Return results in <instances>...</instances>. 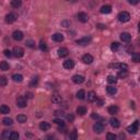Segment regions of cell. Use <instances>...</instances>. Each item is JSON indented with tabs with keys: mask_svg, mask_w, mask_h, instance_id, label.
<instances>
[{
	"mask_svg": "<svg viewBox=\"0 0 140 140\" xmlns=\"http://www.w3.org/2000/svg\"><path fill=\"white\" fill-rule=\"evenodd\" d=\"M117 19H118L119 22L126 23V22H128L129 20H130V14H129L127 11H122L121 13L117 15Z\"/></svg>",
	"mask_w": 140,
	"mask_h": 140,
	"instance_id": "obj_1",
	"label": "cell"
},
{
	"mask_svg": "<svg viewBox=\"0 0 140 140\" xmlns=\"http://www.w3.org/2000/svg\"><path fill=\"white\" fill-rule=\"evenodd\" d=\"M12 53H13V55L16 58H21V57L24 56V49L22 47H19V46H15L13 48V51H12Z\"/></svg>",
	"mask_w": 140,
	"mask_h": 140,
	"instance_id": "obj_2",
	"label": "cell"
},
{
	"mask_svg": "<svg viewBox=\"0 0 140 140\" xmlns=\"http://www.w3.org/2000/svg\"><path fill=\"white\" fill-rule=\"evenodd\" d=\"M138 127H139V122L138 121H136L133 125H130V126H128L127 127V131H128L129 134H136L138 131Z\"/></svg>",
	"mask_w": 140,
	"mask_h": 140,
	"instance_id": "obj_3",
	"label": "cell"
},
{
	"mask_svg": "<svg viewBox=\"0 0 140 140\" xmlns=\"http://www.w3.org/2000/svg\"><path fill=\"white\" fill-rule=\"evenodd\" d=\"M16 105H18V107H20V108H24L27 105L26 98L24 96H19L16 98Z\"/></svg>",
	"mask_w": 140,
	"mask_h": 140,
	"instance_id": "obj_4",
	"label": "cell"
},
{
	"mask_svg": "<svg viewBox=\"0 0 140 140\" xmlns=\"http://www.w3.org/2000/svg\"><path fill=\"white\" fill-rule=\"evenodd\" d=\"M104 128H105V126L103 123H96V124H94V126H93V130H94V133H96V134H102L103 131H104Z\"/></svg>",
	"mask_w": 140,
	"mask_h": 140,
	"instance_id": "obj_5",
	"label": "cell"
},
{
	"mask_svg": "<svg viewBox=\"0 0 140 140\" xmlns=\"http://www.w3.org/2000/svg\"><path fill=\"white\" fill-rule=\"evenodd\" d=\"M91 41H92L91 36H85V37H83V38L78 39L77 41V44L78 45H81V46H85V45H88V44L91 43Z\"/></svg>",
	"mask_w": 140,
	"mask_h": 140,
	"instance_id": "obj_6",
	"label": "cell"
},
{
	"mask_svg": "<svg viewBox=\"0 0 140 140\" xmlns=\"http://www.w3.org/2000/svg\"><path fill=\"white\" fill-rule=\"evenodd\" d=\"M16 19H18V15H16L15 13H13V12H11V13H9V14H7L6 15V22L7 23H9V24H11V23H13V22H15L16 21Z\"/></svg>",
	"mask_w": 140,
	"mask_h": 140,
	"instance_id": "obj_7",
	"label": "cell"
},
{
	"mask_svg": "<svg viewBox=\"0 0 140 140\" xmlns=\"http://www.w3.org/2000/svg\"><path fill=\"white\" fill-rule=\"evenodd\" d=\"M78 20L81 22V23H86L89 21V15L85 13V12H79L78 13Z\"/></svg>",
	"mask_w": 140,
	"mask_h": 140,
	"instance_id": "obj_8",
	"label": "cell"
},
{
	"mask_svg": "<svg viewBox=\"0 0 140 140\" xmlns=\"http://www.w3.org/2000/svg\"><path fill=\"white\" fill-rule=\"evenodd\" d=\"M84 80H85V78L83 76H80V75H75L72 77V82H73V83H76V84L83 83Z\"/></svg>",
	"mask_w": 140,
	"mask_h": 140,
	"instance_id": "obj_9",
	"label": "cell"
},
{
	"mask_svg": "<svg viewBox=\"0 0 140 140\" xmlns=\"http://www.w3.org/2000/svg\"><path fill=\"white\" fill-rule=\"evenodd\" d=\"M12 37H13V39H15V41H18V42H20V41L23 39L24 35H23V33H22L21 31H14L13 33H12Z\"/></svg>",
	"mask_w": 140,
	"mask_h": 140,
	"instance_id": "obj_10",
	"label": "cell"
},
{
	"mask_svg": "<svg viewBox=\"0 0 140 140\" xmlns=\"http://www.w3.org/2000/svg\"><path fill=\"white\" fill-rule=\"evenodd\" d=\"M64 35L61 34V33H55V34H53L52 35V39L54 41V42H58V43H60V42H63L64 41Z\"/></svg>",
	"mask_w": 140,
	"mask_h": 140,
	"instance_id": "obj_11",
	"label": "cell"
},
{
	"mask_svg": "<svg viewBox=\"0 0 140 140\" xmlns=\"http://www.w3.org/2000/svg\"><path fill=\"white\" fill-rule=\"evenodd\" d=\"M73 67H75V61L71 60V59H67V60H65L64 61V68L65 69H72Z\"/></svg>",
	"mask_w": 140,
	"mask_h": 140,
	"instance_id": "obj_12",
	"label": "cell"
},
{
	"mask_svg": "<svg viewBox=\"0 0 140 140\" xmlns=\"http://www.w3.org/2000/svg\"><path fill=\"white\" fill-rule=\"evenodd\" d=\"M69 54V51L66 47H60L58 49V56L60 58H65V57H67Z\"/></svg>",
	"mask_w": 140,
	"mask_h": 140,
	"instance_id": "obj_13",
	"label": "cell"
},
{
	"mask_svg": "<svg viewBox=\"0 0 140 140\" xmlns=\"http://www.w3.org/2000/svg\"><path fill=\"white\" fill-rule=\"evenodd\" d=\"M82 61L86 65L92 64L93 63V56L90 55V54H85V55H83V57H82Z\"/></svg>",
	"mask_w": 140,
	"mask_h": 140,
	"instance_id": "obj_14",
	"label": "cell"
},
{
	"mask_svg": "<svg viewBox=\"0 0 140 140\" xmlns=\"http://www.w3.org/2000/svg\"><path fill=\"white\" fill-rule=\"evenodd\" d=\"M121 39L123 41V42H125V43H129L131 41V35L129 34V33L124 32V33H122V34H121Z\"/></svg>",
	"mask_w": 140,
	"mask_h": 140,
	"instance_id": "obj_15",
	"label": "cell"
},
{
	"mask_svg": "<svg viewBox=\"0 0 140 140\" xmlns=\"http://www.w3.org/2000/svg\"><path fill=\"white\" fill-rule=\"evenodd\" d=\"M111 12H112V7L109 5H105L101 8V13H103V14H108Z\"/></svg>",
	"mask_w": 140,
	"mask_h": 140,
	"instance_id": "obj_16",
	"label": "cell"
},
{
	"mask_svg": "<svg viewBox=\"0 0 140 140\" xmlns=\"http://www.w3.org/2000/svg\"><path fill=\"white\" fill-rule=\"evenodd\" d=\"M39 129L41 130H43V131H46L48 129H51V124L47 122H42V123H39Z\"/></svg>",
	"mask_w": 140,
	"mask_h": 140,
	"instance_id": "obj_17",
	"label": "cell"
},
{
	"mask_svg": "<svg viewBox=\"0 0 140 140\" xmlns=\"http://www.w3.org/2000/svg\"><path fill=\"white\" fill-rule=\"evenodd\" d=\"M109 124H111V126L113 127V128H118L119 126H121V123H119V121L117 118H111L109 119Z\"/></svg>",
	"mask_w": 140,
	"mask_h": 140,
	"instance_id": "obj_18",
	"label": "cell"
},
{
	"mask_svg": "<svg viewBox=\"0 0 140 140\" xmlns=\"http://www.w3.org/2000/svg\"><path fill=\"white\" fill-rule=\"evenodd\" d=\"M96 100H97V97H96V94H95V92L91 91V92H89V93H88V101H89L90 103L95 102Z\"/></svg>",
	"mask_w": 140,
	"mask_h": 140,
	"instance_id": "obj_19",
	"label": "cell"
},
{
	"mask_svg": "<svg viewBox=\"0 0 140 140\" xmlns=\"http://www.w3.org/2000/svg\"><path fill=\"white\" fill-rule=\"evenodd\" d=\"M16 121H18V123H20V124H24V123H26L27 117H26V115L20 114V115L16 116Z\"/></svg>",
	"mask_w": 140,
	"mask_h": 140,
	"instance_id": "obj_20",
	"label": "cell"
},
{
	"mask_svg": "<svg viewBox=\"0 0 140 140\" xmlns=\"http://www.w3.org/2000/svg\"><path fill=\"white\" fill-rule=\"evenodd\" d=\"M106 91H107L109 95H114V94H116L117 89L114 85H108V86H106Z\"/></svg>",
	"mask_w": 140,
	"mask_h": 140,
	"instance_id": "obj_21",
	"label": "cell"
},
{
	"mask_svg": "<svg viewBox=\"0 0 140 140\" xmlns=\"http://www.w3.org/2000/svg\"><path fill=\"white\" fill-rule=\"evenodd\" d=\"M10 68V65L7 63V61H1L0 63V70H2V71H7V70H9Z\"/></svg>",
	"mask_w": 140,
	"mask_h": 140,
	"instance_id": "obj_22",
	"label": "cell"
},
{
	"mask_svg": "<svg viewBox=\"0 0 140 140\" xmlns=\"http://www.w3.org/2000/svg\"><path fill=\"white\" fill-rule=\"evenodd\" d=\"M11 6L15 9H18L22 6V0H11Z\"/></svg>",
	"mask_w": 140,
	"mask_h": 140,
	"instance_id": "obj_23",
	"label": "cell"
},
{
	"mask_svg": "<svg viewBox=\"0 0 140 140\" xmlns=\"http://www.w3.org/2000/svg\"><path fill=\"white\" fill-rule=\"evenodd\" d=\"M12 80L14 82H22L23 81V76L20 75V73H15V75L12 76Z\"/></svg>",
	"mask_w": 140,
	"mask_h": 140,
	"instance_id": "obj_24",
	"label": "cell"
},
{
	"mask_svg": "<svg viewBox=\"0 0 140 140\" xmlns=\"http://www.w3.org/2000/svg\"><path fill=\"white\" fill-rule=\"evenodd\" d=\"M118 111H119V108L117 107L116 105H112V106H109V107H108V113H109V114H112V115L117 114V113H118Z\"/></svg>",
	"mask_w": 140,
	"mask_h": 140,
	"instance_id": "obj_25",
	"label": "cell"
},
{
	"mask_svg": "<svg viewBox=\"0 0 140 140\" xmlns=\"http://www.w3.org/2000/svg\"><path fill=\"white\" fill-rule=\"evenodd\" d=\"M10 108L8 105H1L0 106V113L1 114H9Z\"/></svg>",
	"mask_w": 140,
	"mask_h": 140,
	"instance_id": "obj_26",
	"label": "cell"
},
{
	"mask_svg": "<svg viewBox=\"0 0 140 140\" xmlns=\"http://www.w3.org/2000/svg\"><path fill=\"white\" fill-rule=\"evenodd\" d=\"M77 114L85 115L86 114V107H85V106H79V107L77 108Z\"/></svg>",
	"mask_w": 140,
	"mask_h": 140,
	"instance_id": "obj_27",
	"label": "cell"
},
{
	"mask_svg": "<svg viewBox=\"0 0 140 140\" xmlns=\"http://www.w3.org/2000/svg\"><path fill=\"white\" fill-rule=\"evenodd\" d=\"M127 77H128V71L127 70H121L118 72V78H121V79H125Z\"/></svg>",
	"mask_w": 140,
	"mask_h": 140,
	"instance_id": "obj_28",
	"label": "cell"
},
{
	"mask_svg": "<svg viewBox=\"0 0 140 140\" xmlns=\"http://www.w3.org/2000/svg\"><path fill=\"white\" fill-rule=\"evenodd\" d=\"M77 97L79 98V100H84V98H85V92H84V90H79V91L77 92Z\"/></svg>",
	"mask_w": 140,
	"mask_h": 140,
	"instance_id": "obj_29",
	"label": "cell"
},
{
	"mask_svg": "<svg viewBox=\"0 0 140 140\" xmlns=\"http://www.w3.org/2000/svg\"><path fill=\"white\" fill-rule=\"evenodd\" d=\"M119 47H121V44L117 43V42H113L112 45H111V49H112L113 52H117L119 49Z\"/></svg>",
	"mask_w": 140,
	"mask_h": 140,
	"instance_id": "obj_30",
	"label": "cell"
},
{
	"mask_svg": "<svg viewBox=\"0 0 140 140\" xmlns=\"http://www.w3.org/2000/svg\"><path fill=\"white\" fill-rule=\"evenodd\" d=\"M2 123H3V125H6V126H11L12 124H13V121L9 117H6V118L2 119Z\"/></svg>",
	"mask_w": 140,
	"mask_h": 140,
	"instance_id": "obj_31",
	"label": "cell"
},
{
	"mask_svg": "<svg viewBox=\"0 0 140 140\" xmlns=\"http://www.w3.org/2000/svg\"><path fill=\"white\" fill-rule=\"evenodd\" d=\"M107 82L109 84H115L117 82V79H116V77H114V76H108L107 77Z\"/></svg>",
	"mask_w": 140,
	"mask_h": 140,
	"instance_id": "obj_32",
	"label": "cell"
},
{
	"mask_svg": "<svg viewBox=\"0 0 140 140\" xmlns=\"http://www.w3.org/2000/svg\"><path fill=\"white\" fill-rule=\"evenodd\" d=\"M69 138L71 139V140H76L78 138V133H77V129H73L71 133H70L69 135Z\"/></svg>",
	"mask_w": 140,
	"mask_h": 140,
	"instance_id": "obj_33",
	"label": "cell"
},
{
	"mask_svg": "<svg viewBox=\"0 0 140 140\" xmlns=\"http://www.w3.org/2000/svg\"><path fill=\"white\" fill-rule=\"evenodd\" d=\"M38 83V77H33L30 82V86H35Z\"/></svg>",
	"mask_w": 140,
	"mask_h": 140,
	"instance_id": "obj_34",
	"label": "cell"
},
{
	"mask_svg": "<svg viewBox=\"0 0 140 140\" xmlns=\"http://www.w3.org/2000/svg\"><path fill=\"white\" fill-rule=\"evenodd\" d=\"M39 49L42 52H46L47 51V45H46V43H45L44 41H41V42H39Z\"/></svg>",
	"mask_w": 140,
	"mask_h": 140,
	"instance_id": "obj_35",
	"label": "cell"
},
{
	"mask_svg": "<svg viewBox=\"0 0 140 140\" xmlns=\"http://www.w3.org/2000/svg\"><path fill=\"white\" fill-rule=\"evenodd\" d=\"M20 137L19 133H16V131H11V135H10V139L11 140H18Z\"/></svg>",
	"mask_w": 140,
	"mask_h": 140,
	"instance_id": "obj_36",
	"label": "cell"
},
{
	"mask_svg": "<svg viewBox=\"0 0 140 140\" xmlns=\"http://www.w3.org/2000/svg\"><path fill=\"white\" fill-rule=\"evenodd\" d=\"M10 135H11L10 130H3L2 131V138L3 139H10Z\"/></svg>",
	"mask_w": 140,
	"mask_h": 140,
	"instance_id": "obj_37",
	"label": "cell"
},
{
	"mask_svg": "<svg viewBox=\"0 0 140 140\" xmlns=\"http://www.w3.org/2000/svg\"><path fill=\"white\" fill-rule=\"evenodd\" d=\"M7 83H8L7 78H6V77H3V76L0 77V86H6Z\"/></svg>",
	"mask_w": 140,
	"mask_h": 140,
	"instance_id": "obj_38",
	"label": "cell"
},
{
	"mask_svg": "<svg viewBox=\"0 0 140 140\" xmlns=\"http://www.w3.org/2000/svg\"><path fill=\"white\" fill-rule=\"evenodd\" d=\"M52 101H53V103H55V104H58V103L61 102V96H59V95H54V96L52 97Z\"/></svg>",
	"mask_w": 140,
	"mask_h": 140,
	"instance_id": "obj_39",
	"label": "cell"
},
{
	"mask_svg": "<svg viewBox=\"0 0 140 140\" xmlns=\"http://www.w3.org/2000/svg\"><path fill=\"white\" fill-rule=\"evenodd\" d=\"M25 44H26L27 47H31V48H34L35 47V42H34V41H32V39H27L26 42H25Z\"/></svg>",
	"mask_w": 140,
	"mask_h": 140,
	"instance_id": "obj_40",
	"label": "cell"
},
{
	"mask_svg": "<svg viewBox=\"0 0 140 140\" xmlns=\"http://www.w3.org/2000/svg\"><path fill=\"white\" fill-rule=\"evenodd\" d=\"M54 123H56L57 125L61 126V127L65 126V122L63 121V119H60V118H55V119H54Z\"/></svg>",
	"mask_w": 140,
	"mask_h": 140,
	"instance_id": "obj_41",
	"label": "cell"
},
{
	"mask_svg": "<svg viewBox=\"0 0 140 140\" xmlns=\"http://www.w3.org/2000/svg\"><path fill=\"white\" fill-rule=\"evenodd\" d=\"M133 60L135 61V63H139L140 56H139L138 53H134V54H133Z\"/></svg>",
	"mask_w": 140,
	"mask_h": 140,
	"instance_id": "obj_42",
	"label": "cell"
},
{
	"mask_svg": "<svg viewBox=\"0 0 140 140\" xmlns=\"http://www.w3.org/2000/svg\"><path fill=\"white\" fill-rule=\"evenodd\" d=\"M106 138H107V140H115L116 139V135L112 134V133H108L107 136H106Z\"/></svg>",
	"mask_w": 140,
	"mask_h": 140,
	"instance_id": "obj_43",
	"label": "cell"
},
{
	"mask_svg": "<svg viewBox=\"0 0 140 140\" xmlns=\"http://www.w3.org/2000/svg\"><path fill=\"white\" fill-rule=\"evenodd\" d=\"M118 69H121V70H127V69H128V66H127L126 64H118Z\"/></svg>",
	"mask_w": 140,
	"mask_h": 140,
	"instance_id": "obj_44",
	"label": "cell"
},
{
	"mask_svg": "<svg viewBox=\"0 0 140 140\" xmlns=\"http://www.w3.org/2000/svg\"><path fill=\"white\" fill-rule=\"evenodd\" d=\"M3 54H5L6 57H9V58H10V57L12 56V52H10L9 49H6V51L3 52Z\"/></svg>",
	"mask_w": 140,
	"mask_h": 140,
	"instance_id": "obj_45",
	"label": "cell"
},
{
	"mask_svg": "<svg viewBox=\"0 0 140 140\" xmlns=\"http://www.w3.org/2000/svg\"><path fill=\"white\" fill-rule=\"evenodd\" d=\"M67 119L69 122H73V121H75V116H73L72 114H68L67 115Z\"/></svg>",
	"mask_w": 140,
	"mask_h": 140,
	"instance_id": "obj_46",
	"label": "cell"
},
{
	"mask_svg": "<svg viewBox=\"0 0 140 140\" xmlns=\"http://www.w3.org/2000/svg\"><path fill=\"white\" fill-rule=\"evenodd\" d=\"M61 25L65 26V27H68V26H70V22L69 21H63L61 22Z\"/></svg>",
	"mask_w": 140,
	"mask_h": 140,
	"instance_id": "obj_47",
	"label": "cell"
},
{
	"mask_svg": "<svg viewBox=\"0 0 140 140\" xmlns=\"http://www.w3.org/2000/svg\"><path fill=\"white\" fill-rule=\"evenodd\" d=\"M128 2L130 3V5H138L139 0H128Z\"/></svg>",
	"mask_w": 140,
	"mask_h": 140,
	"instance_id": "obj_48",
	"label": "cell"
},
{
	"mask_svg": "<svg viewBox=\"0 0 140 140\" xmlns=\"http://www.w3.org/2000/svg\"><path fill=\"white\" fill-rule=\"evenodd\" d=\"M55 115H56V116H63V115H64V112H63V111H56V112H55Z\"/></svg>",
	"mask_w": 140,
	"mask_h": 140,
	"instance_id": "obj_49",
	"label": "cell"
},
{
	"mask_svg": "<svg viewBox=\"0 0 140 140\" xmlns=\"http://www.w3.org/2000/svg\"><path fill=\"white\" fill-rule=\"evenodd\" d=\"M26 97H28V98H32V97H33V93H31V92H27V93H26Z\"/></svg>",
	"mask_w": 140,
	"mask_h": 140,
	"instance_id": "obj_50",
	"label": "cell"
},
{
	"mask_svg": "<svg viewBox=\"0 0 140 140\" xmlns=\"http://www.w3.org/2000/svg\"><path fill=\"white\" fill-rule=\"evenodd\" d=\"M91 116H92V118H94V119H95V118H98V115H97L96 113H92Z\"/></svg>",
	"mask_w": 140,
	"mask_h": 140,
	"instance_id": "obj_51",
	"label": "cell"
},
{
	"mask_svg": "<svg viewBox=\"0 0 140 140\" xmlns=\"http://www.w3.org/2000/svg\"><path fill=\"white\" fill-rule=\"evenodd\" d=\"M97 26L100 28H105V25H103V24H97Z\"/></svg>",
	"mask_w": 140,
	"mask_h": 140,
	"instance_id": "obj_52",
	"label": "cell"
},
{
	"mask_svg": "<svg viewBox=\"0 0 140 140\" xmlns=\"http://www.w3.org/2000/svg\"><path fill=\"white\" fill-rule=\"evenodd\" d=\"M67 1H69V2H77L78 0H67Z\"/></svg>",
	"mask_w": 140,
	"mask_h": 140,
	"instance_id": "obj_53",
	"label": "cell"
}]
</instances>
